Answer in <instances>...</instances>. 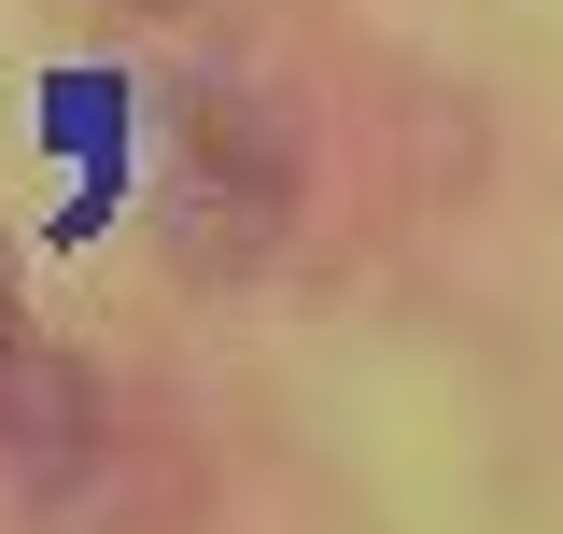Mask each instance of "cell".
I'll use <instances>...</instances> for the list:
<instances>
[{"instance_id":"cell-1","label":"cell","mask_w":563,"mask_h":534,"mask_svg":"<svg viewBox=\"0 0 563 534\" xmlns=\"http://www.w3.org/2000/svg\"><path fill=\"white\" fill-rule=\"evenodd\" d=\"M14 352H29V337H14V296H0V366H14Z\"/></svg>"}]
</instances>
